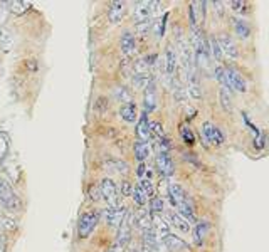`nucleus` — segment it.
<instances>
[{"mask_svg": "<svg viewBox=\"0 0 269 252\" xmlns=\"http://www.w3.org/2000/svg\"><path fill=\"white\" fill-rule=\"evenodd\" d=\"M219 98H220V104L226 111H232V96H230L229 89L227 88H220L219 91Z\"/></svg>", "mask_w": 269, "mask_h": 252, "instance_id": "nucleus-26", "label": "nucleus"}, {"mask_svg": "<svg viewBox=\"0 0 269 252\" xmlns=\"http://www.w3.org/2000/svg\"><path fill=\"white\" fill-rule=\"evenodd\" d=\"M148 155H150V148H148V145L143 143V141H136V143H134V157H136L138 162L143 163L148 158Z\"/></svg>", "mask_w": 269, "mask_h": 252, "instance_id": "nucleus-24", "label": "nucleus"}, {"mask_svg": "<svg viewBox=\"0 0 269 252\" xmlns=\"http://www.w3.org/2000/svg\"><path fill=\"white\" fill-rule=\"evenodd\" d=\"M136 222H138V227L142 229L143 232L145 231H152V215L148 212H143L136 217Z\"/></svg>", "mask_w": 269, "mask_h": 252, "instance_id": "nucleus-29", "label": "nucleus"}, {"mask_svg": "<svg viewBox=\"0 0 269 252\" xmlns=\"http://www.w3.org/2000/svg\"><path fill=\"white\" fill-rule=\"evenodd\" d=\"M100 192L104 202L108 204V207H118V190L113 180L110 178H103V182L100 183Z\"/></svg>", "mask_w": 269, "mask_h": 252, "instance_id": "nucleus-5", "label": "nucleus"}, {"mask_svg": "<svg viewBox=\"0 0 269 252\" xmlns=\"http://www.w3.org/2000/svg\"><path fill=\"white\" fill-rule=\"evenodd\" d=\"M143 104H145V113H152L156 108V84L155 81L150 79L145 86V98H143Z\"/></svg>", "mask_w": 269, "mask_h": 252, "instance_id": "nucleus-9", "label": "nucleus"}, {"mask_svg": "<svg viewBox=\"0 0 269 252\" xmlns=\"http://www.w3.org/2000/svg\"><path fill=\"white\" fill-rule=\"evenodd\" d=\"M0 229H4V231H16V229H17V224L14 222L10 217L4 215V217L0 219Z\"/></svg>", "mask_w": 269, "mask_h": 252, "instance_id": "nucleus-35", "label": "nucleus"}, {"mask_svg": "<svg viewBox=\"0 0 269 252\" xmlns=\"http://www.w3.org/2000/svg\"><path fill=\"white\" fill-rule=\"evenodd\" d=\"M150 27H152V22L150 20H146V22H142V24H136V30L140 32V34H148V30H150Z\"/></svg>", "mask_w": 269, "mask_h": 252, "instance_id": "nucleus-40", "label": "nucleus"}, {"mask_svg": "<svg viewBox=\"0 0 269 252\" xmlns=\"http://www.w3.org/2000/svg\"><path fill=\"white\" fill-rule=\"evenodd\" d=\"M120 114L126 123H134L136 121V106L133 103L130 104H123L122 109H120Z\"/></svg>", "mask_w": 269, "mask_h": 252, "instance_id": "nucleus-21", "label": "nucleus"}, {"mask_svg": "<svg viewBox=\"0 0 269 252\" xmlns=\"http://www.w3.org/2000/svg\"><path fill=\"white\" fill-rule=\"evenodd\" d=\"M226 88L227 89H234L238 93H246L248 91V84H246V79L242 74L232 66H226Z\"/></svg>", "mask_w": 269, "mask_h": 252, "instance_id": "nucleus-3", "label": "nucleus"}, {"mask_svg": "<svg viewBox=\"0 0 269 252\" xmlns=\"http://www.w3.org/2000/svg\"><path fill=\"white\" fill-rule=\"evenodd\" d=\"M122 192H123V195H126V197H128L130 194H133V187H132V183L124 180V182L122 183Z\"/></svg>", "mask_w": 269, "mask_h": 252, "instance_id": "nucleus-42", "label": "nucleus"}, {"mask_svg": "<svg viewBox=\"0 0 269 252\" xmlns=\"http://www.w3.org/2000/svg\"><path fill=\"white\" fill-rule=\"evenodd\" d=\"M170 221H172V226H175V229H178V231L184 232V234L190 232V229H192L190 222L185 217H182L178 212H172L170 214Z\"/></svg>", "mask_w": 269, "mask_h": 252, "instance_id": "nucleus-18", "label": "nucleus"}, {"mask_svg": "<svg viewBox=\"0 0 269 252\" xmlns=\"http://www.w3.org/2000/svg\"><path fill=\"white\" fill-rule=\"evenodd\" d=\"M136 175L140 177V178H143L146 175V167H145V163H140L138 165V170H136Z\"/></svg>", "mask_w": 269, "mask_h": 252, "instance_id": "nucleus-45", "label": "nucleus"}, {"mask_svg": "<svg viewBox=\"0 0 269 252\" xmlns=\"http://www.w3.org/2000/svg\"><path fill=\"white\" fill-rule=\"evenodd\" d=\"M208 234V222H198L196 226V231H194V241H196L197 246H200L204 239Z\"/></svg>", "mask_w": 269, "mask_h": 252, "instance_id": "nucleus-22", "label": "nucleus"}, {"mask_svg": "<svg viewBox=\"0 0 269 252\" xmlns=\"http://www.w3.org/2000/svg\"><path fill=\"white\" fill-rule=\"evenodd\" d=\"M156 148H158V153H168L170 148H172V145H170V141L165 138H158V143H156Z\"/></svg>", "mask_w": 269, "mask_h": 252, "instance_id": "nucleus-36", "label": "nucleus"}, {"mask_svg": "<svg viewBox=\"0 0 269 252\" xmlns=\"http://www.w3.org/2000/svg\"><path fill=\"white\" fill-rule=\"evenodd\" d=\"M133 200H134V204L140 205V207H143V205L146 204L148 195H146V192L143 190L140 185H136V187L133 189Z\"/></svg>", "mask_w": 269, "mask_h": 252, "instance_id": "nucleus-28", "label": "nucleus"}, {"mask_svg": "<svg viewBox=\"0 0 269 252\" xmlns=\"http://www.w3.org/2000/svg\"><path fill=\"white\" fill-rule=\"evenodd\" d=\"M128 66H130V62H128V61H123V64H122V72H123V76H124V77H130Z\"/></svg>", "mask_w": 269, "mask_h": 252, "instance_id": "nucleus-46", "label": "nucleus"}, {"mask_svg": "<svg viewBox=\"0 0 269 252\" xmlns=\"http://www.w3.org/2000/svg\"><path fill=\"white\" fill-rule=\"evenodd\" d=\"M7 153H8V140L6 138V135H2V133H0V165L4 163Z\"/></svg>", "mask_w": 269, "mask_h": 252, "instance_id": "nucleus-32", "label": "nucleus"}, {"mask_svg": "<svg viewBox=\"0 0 269 252\" xmlns=\"http://www.w3.org/2000/svg\"><path fill=\"white\" fill-rule=\"evenodd\" d=\"M152 229L160 239H164L165 236L170 234V224L165 222V219H162L158 214H153L152 215Z\"/></svg>", "mask_w": 269, "mask_h": 252, "instance_id": "nucleus-13", "label": "nucleus"}, {"mask_svg": "<svg viewBox=\"0 0 269 252\" xmlns=\"http://www.w3.org/2000/svg\"><path fill=\"white\" fill-rule=\"evenodd\" d=\"M156 135V138H164V130H162L160 123H150V135Z\"/></svg>", "mask_w": 269, "mask_h": 252, "instance_id": "nucleus-39", "label": "nucleus"}, {"mask_svg": "<svg viewBox=\"0 0 269 252\" xmlns=\"http://www.w3.org/2000/svg\"><path fill=\"white\" fill-rule=\"evenodd\" d=\"M106 106H108V103H106V98H100L98 101H96V113L98 114H101V109L103 111H106Z\"/></svg>", "mask_w": 269, "mask_h": 252, "instance_id": "nucleus-41", "label": "nucleus"}, {"mask_svg": "<svg viewBox=\"0 0 269 252\" xmlns=\"http://www.w3.org/2000/svg\"><path fill=\"white\" fill-rule=\"evenodd\" d=\"M168 199L174 204V207H177L178 214L182 217L187 219L188 222H194V204L192 200L188 199L187 194L184 192L182 187L178 183H170L168 185Z\"/></svg>", "mask_w": 269, "mask_h": 252, "instance_id": "nucleus-1", "label": "nucleus"}, {"mask_svg": "<svg viewBox=\"0 0 269 252\" xmlns=\"http://www.w3.org/2000/svg\"><path fill=\"white\" fill-rule=\"evenodd\" d=\"M138 185H140L142 189L146 192V195H148V197H150V195L153 194V183H152V180H150V178H142V180H140V183H138Z\"/></svg>", "mask_w": 269, "mask_h": 252, "instance_id": "nucleus-37", "label": "nucleus"}, {"mask_svg": "<svg viewBox=\"0 0 269 252\" xmlns=\"http://www.w3.org/2000/svg\"><path fill=\"white\" fill-rule=\"evenodd\" d=\"M150 17H152L150 2H138L136 8H134V20H136V24L150 20Z\"/></svg>", "mask_w": 269, "mask_h": 252, "instance_id": "nucleus-14", "label": "nucleus"}, {"mask_svg": "<svg viewBox=\"0 0 269 252\" xmlns=\"http://www.w3.org/2000/svg\"><path fill=\"white\" fill-rule=\"evenodd\" d=\"M113 94H114V98H116L118 101H122V103H124V104L133 103V101H132V93H130V89L123 88V86H116V88L113 89Z\"/></svg>", "mask_w": 269, "mask_h": 252, "instance_id": "nucleus-25", "label": "nucleus"}, {"mask_svg": "<svg viewBox=\"0 0 269 252\" xmlns=\"http://www.w3.org/2000/svg\"><path fill=\"white\" fill-rule=\"evenodd\" d=\"M152 77H148L146 74H134L133 76V84H134V88H138V89H145V86L148 84V81H150Z\"/></svg>", "mask_w": 269, "mask_h": 252, "instance_id": "nucleus-33", "label": "nucleus"}, {"mask_svg": "<svg viewBox=\"0 0 269 252\" xmlns=\"http://www.w3.org/2000/svg\"><path fill=\"white\" fill-rule=\"evenodd\" d=\"M103 167H104L108 172H122V173H126V172L130 170L128 163H124L123 160H106V162H103Z\"/></svg>", "mask_w": 269, "mask_h": 252, "instance_id": "nucleus-19", "label": "nucleus"}, {"mask_svg": "<svg viewBox=\"0 0 269 252\" xmlns=\"http://www.w3.org/2000/svg\"><path fill=\"white\" fill-rule=\"evenodd\" d=\"M124 3L123 2H114V3H111V7H110V10H108V19L111 24H120V22L123 20V17H124Z\"/></svg>", "mask_w": 269, "mask_h": 252, "instance_id": "nucleus-16", "label": "nucleus"}, {"mask_svg": "<svg viewBox=\"0 0 269 252\" xmlns=\"http://www.w3.org/2000/svg\"><path fill=\"white\" fill-rule=\"evenodd\" d=\"M180 135H182V138H184V141L187 145H194V143H196V136H194V133L190 131V128L182 126V128H180Z\"/></svg>", "mask_w": 269, "mask_h": 252, "instance_id": "nucleus-34", "label": "nucleus"}, {"mask_svg": "<svg viewBox=\"0 0 269 252\" xmlns=\"http://www.w3.org/2000/svg\"><path fill=\"white\" fill-rule=\"evenodd\" d=\"M202 135H204V140H206L207 143L217 145V146L224 143V140H226L224 133H222L219 128H217L214 123H210V121H206L202 125Z\"/></svg>", "mask_w": 269, "mask_h": 252, "instance_id": "nucleus-6", "label": "nucleus"}, {"mask_svg": "<svg viewBox=\"0 0 269 252\" xmlns=\"http://www.w3.org/2000/svg\"><path fill=\"white\" fill-rule=\"evenodd\" d=\"M164 209H165V204L160 197H153L150 200V212L152 214H160V212H164Z\"/></svg>", "mask_w": 269, "mask_h": 252, "instance_id": "nucleus-31", "label": "nucleus"}, {"mask_svg": "<svg viewBox=\"0 0 269 252\" xmlns=\"http://www.w3.org/2000/svg\"><path fill=\"white\" fill-rule=\"evenodd\" d=\"M4 247H6V241H4L2 236V229H0V252H4Z\"/></svg>", "mask_w": 269, "mask_h": 252, "instance_id": "nucleus-47", "label": "nucleus"}, {"mask_svg": "<svg viewBox=\"0 0 269 252\" xmlns=\"http://www.w3.org/2000/svg\"><path fill=\"white\" fill-rule=\"evenodd\" d=\"M29 7H30L29 2H20V0H14V2L8 3V10H10L12 13H16V15H22V13H26Z\"/></svg>", "mask_w": 269, "mask_h": 252, "instance_id": "nucleus-27", "label": "nucleus"}, {"mask_svg": "<svg viewBox=\"0 0 269 252\" xmlns=\"http://www.w3.org/2000/svg\"><path fill=\"white\" fill-rule=\"evenodd\" d=\"M98 221H100V215L96 212H86L81 215L80 222H78V234H80L81 239H88L91 236V232L94 231Z\"/></svg>", "mask_w": 269, "mask_h": 252, "instance_id": "nucleus-4", "label": "nucleus"}, {"mask_svg": "<svg viewBox=\"0 0 269 252\" xmlns=\"http://www.w3.org/2000/svg\"><path fill=\"white\" fill-rule=\"evenodd\" d=\"M90 195H91L92 200H100V199H101L100 185H98V187H91V189H90Z\"/></svg>", "mask_w": 269, "mask_h": 252, "instance_id": "nucleus-43", "label": "nucleus"}, {"mask_svg": "<svg viewBox=\"0 0 269 252\" xmlns=\"http://www.w3.org/2000/svg\"><path fill=\"white\" fill-rule=\"evenodd\" d=\"M12 45V37H10V32L4 27H0V47L4 50H8Z\"/></svg>", "mask_w": 269, "mask_h": 252, "instance_id": "nucleus-30", "label": "nucleus"}, {"mask_svg": "<svg viewBox=\"0 0 269 252\" xmlns=\"http://www.w3.org/2000/svg\"><path fill=\"white\" fill-rule=\"evenodd\" d=\"M229 5L232 7V10H236V12H242L244 7H246V3L244 2H230Z\"/></svg>", "mask_w": 269, "mask_h": 252, "instance_id": "nucleus-44", "label": "nucleus"}, {"mask_svg": "<svg viewBox=\"0 0 269 252\" xmlns=\"http://www.w3.org/2000/svg\"><path fill=\"white\" fill-rule=\"evenodd\" d=\"M126 215V209L118 205V207H108L104 212V221L108 226H113V227H120V224L124 219Z\"/></svg>", "mask_w": 269, "mask_h": 252, "instance_id": "nucleus-8", "label": "nucleus"}, {"mask_svg": "<svg viewBox=\"0 0 269 252\" xmlns=\"http://www.w3.org/2000/svg\"><path fill=\"white\" fill-rule=\"evenodd\" d=\"M214 74H216V79L222 84V88H226V71H224V67L217 66L216 71H214Z\"/></svg>", "mask_w": 269, "mask_h": 252, "instance_id": "nucleus-38", "label": "nucleus"}, {"mask_svg": "<svg viewBox=\"0 0 269 252\" xmlns=\"http://www.w3.org/2000/svg\"><path fill=\"white\" fill-rule=\"evenodd\" d=\"M122 50L126 57L133 56L134 50H136V40H134V35L132 32H124L122 35Z\"/></svg>", "mask_w": 269, "mask_h": 252, "instance_id": "nucleus-17", "label": "nucleus"}, {"mask_svg": "<svg viewBox=\"0 0 269 252\" xmlns=\"http://www.w3.org/2000/svg\"><path fill=\"white\" fill-rule=\"evenodd\" d=\"M164 244L165 247L168 249V252H188V246H187V242H184L180 237L177 236H174V234H168V236H165L164 239Z\"/></svg>", "mask_w": 269, "mask_h": 252, "instance_id": "nucleus-10", "label": "nucleus"}, {"mask_svg": "<svg viewBox=\"0 0 269 252\" xmlns=\"http://www.w3.org/2000/svg\"><path fill=\"white\" fill-rule=\"evenodd\" d=\"M177 50H175L172 45H168L165 50V72L168 77H174L175 74V69H177Z\"/></svg>", "mask_w": 269, "mask_h": 252, "instance_id": "nucleus-12", "label": "nucleus"}, {"mask_svg": "<svg viewBox=\"0 0 269 252\" xmlns=\"http://www.w3.org/2000/svg\"><path fill=\"white\" fill-rule=\"evenodd\" d=\"M234 32L240 39H248L251 35V27L244 19H234Z\"/></svg>", "mask_w": 269, "mask_h": 252, "instance_id": "nucleus-20", "label": "nucleus"}, {"mask_svg": "<svg viewBox=\"0 0 269 252\" xmlns=\"http://www.w3.org/2000/svg\"><path fill=\"white\" fill-rule=\"evenodd\" d=\"M217 42H219V47L222 50V56H226L229 59L239 57V47L229 34H220L219 39H217Z\"/></svg>", "mask_w": 269, "mask_h": 252, "instance_id": "nucleus-7", "label": "nucleus"}, {"mask_svg": "<svg viewBox=\"0 0 269 252\" xmlns=\"http://www.w3.org/2000/svg\"><path fill=\"white\" fill-rule=\"evenodd\" d=\"M156 168L164 177L174 175V162H172L168 153H158L156 155Z\"/></svg>", "mask_w": 269, "mask_h": 252, "instance_id": "nucleus-11", "label": "nucleus"}, {"mask_svg": "<svg viewBox=\"0 0 269 252\" xmlns=\"http://www.w3.org/2000/svg\"><path fill=\"white\" fill-rule=\"evenodd\" d=\"M207 47H208V54H212V57H214L217 62H220L224 56H222V50L219 47V42H217V39L214 37V35H212V37H208Z\"/></svg>", "mask_w": 269, "mask_h": 252, "instance_id": "nucleus-23", "label": "nucleus"}, {"mask_svg": "<svg viewBox=\"0 0 269 252\" xmlns=\"http://www.w3.org/2000/svg\"><path fill=\"white\" fill-rule=\"evenodd\" d=\"M0 204L7 210H12V212H18L22 209V204L17 194L14 192L12 185L4 178H0Z\"/></svg>", "mask_w": 269, "mask_h": 252, "instance_id": "nucleus-2", "label": "nucleus"}, {"mask_svg": "<svg viewBox=\"0 0 269 252\" xmlns=\"http://www.w3.org/2000/svg\"><path fill=\"white\" fill-rule=\"evenodd\" d=\"M136 136L138 140L143 141V143H148V140H150V123H148V118H146V113H143V116L140 118V121H138L136 125Z\"/></svg>", "mask_w": 269, "mask_h": 252, "instance_id": "nucleus-15", "label": "nucleus"}]
</instances>
